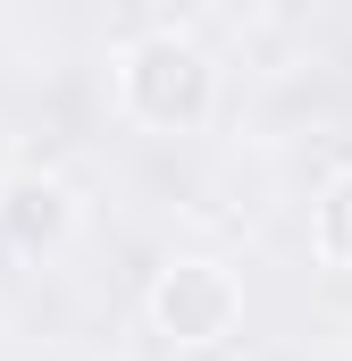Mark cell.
<instances>
[{
  "instance_id": "6da1fadb",
  "label": "cell",
  "mask_w": 352,
  "mask_h": 361,
  "mask_svg": "<svg viewBox=\"0 0 352 361\" xmlns=\"http://www.w3.org/2000/svg\"><path fill=\"white\" fill-rule=\"evenodd\" d=\"M126 109L143 118V126H160V135H184V126H201L210 118V92H218V68H210V51L201 42H184V34H143L134 51H126Z\"/></svg>"
},
{
  "instance_id": "7a4b0ae2",
  "label": "cell",
  "mask_w": 352,
  "mask_h": 361,
  "mask_svg": "<svg viewBox=\"0 0 352 361\" xmlns=\"http://www.w3.org/2000/svg\"><path fill=\"white\" fill-rule=\"evenodd\" d=\"M244 319V286L218 269V261H168L160 286H151V328L168 345H218L235 336Z\"/></svg>"
},
{
  "instance_id": "3957f363",
  "label": "cell",
  "mask_w": 352,
  "mask_h": 361,
  "mask_svg": "<svg viewBox=\"0 0 352 361\" xmlns=\"http://www.w3.org/2000/svg\"><path fill=\"white\" fill-rule=\"evenodd\" d=\"M68 227H76V202H68L59 177H8L0 185V235L17 252H51Z\"/></svg>"
},
{
  "instance_id": "277c9868",
  "label": "cell",
  "mask_w": 352,
  "mask_h": 361,
  "mask_svg": "<svg viewBox=\"0 0 352 361\" xmlns=\"http://www.w3.org/2000/svg\"><path fill=\"white\" fill-rule=\"evenodd\" d=\"M319 244L352 269V177H336V185H327V202H319Z\"/></svg>"
}]
</instances>
